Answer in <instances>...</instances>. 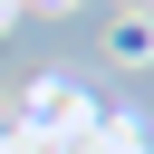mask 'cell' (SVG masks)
Here are the masks:
<instances>
[{"instance_id": "1", "label": "cell", "mask_w": 154, "mask_h": 154, "mask_svg": "<svg viewBox=\"0 0 154 154\" xmlns=\"http://www.w3.org/2000/svg\"><path fill=\"white\" fill-rule=\"evenodd\" d=\"M0 154H154L144 144V125L135 116H87V125H58V135H19V125H0Z\"/></svg>"}, {"instance_id": "4", "label": "cell", "mask_w": 154, "mask_h": 154, "mask_svg": "<svg viewBox=\"0 0 154 154\" xmlns=\"http://www.w3.org/2000/svg\"><path fill=\"white\" fill-rule=\"evenodd\" d=\"M10 19H19V0H0V29H10Z\"/></svg>"}, {"instance_id": "2", "label": "cell", "mask_w": 154, "mask_h": 154, "mask_svg": "<svg viewBox=\"0 0 154 154\" xmlns=\"http://www.w3.org/2000/svg\"><path fill=\"white\" fill-rule=\"evenodd\" d=\"M106 58L116 67H154V10H116L106 19Z\"/></svg>"}, {"instance_id": "3", "label": "cell", "mask_w": 154, "mask_h": 154, "mask_svg": "<svg viewBox=\"0 0 154 154\" xmlns=\"http://www.w3.org/2000/svg\"><path fill=\"white\" fill-rule=\"evenodd\" d=\"M19 10H58V19H67V10H77V0H19Z\"/></svg>"}]
</instances>
